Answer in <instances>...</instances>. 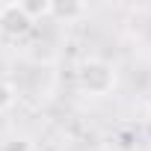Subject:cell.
<instances>
[{
  "label": "cell",
  "mask_w": 151,
  "mask_h": 151,
  "mask_svg": "<svg viewBox=\"0 0 151 151\" xmlns=\"http://www.w3.org/2000/svg\"><path fill=\"white\" fill-rule=\"evenodd\" d=\"M113 83H116V71L107 62L92 59L80 68V89L89 92V95H107L113 89Z\"/></svg>",
  "instance_id": "1"
},
{
  "label": "cell",
  "mask_w": 151,
  "mask_h": 151,
  "mask_svg": "<svg viewBox=\"0 0 151 151\" xmlns=\"http://www.w3.org/2000/svg\"><path fill=\"white\" fill-rule=\"evenodd\" d=\"M30 24H33V18H27L21 12V6H6L3 18H0V27H3L6 33H27Z\"/></svg>",
  "instance_id": "2"
},
{
  "label": "cell",
  "mask_w": 151,
  "mask_h": 151,
  "mask_svg": "<svg viewBox=\"0 0 151 151\" xmlns=\"http://www.w3.org/2000/svg\"><path fill=\"white\" fill-rule=\"evenodd\" d=\"M12 104H15V89H12L6 80H0V113L9 110Z\"/></svg>",
  "instance_id": "3"
},
{
  "label": "cell",
  "mask_w": 151,
  "mask_h": 151,
  "mask_svg": "<svg viewBox=\"0 0 151 151\" xmlns=\"http://www.w3.org/2000/svg\"><path fill=\"white\" fill-rule=\"evenodd\" d=\"M21 12L30 18V15H36V12H47V3H21Z\"/></svg>",
  "instance_id": "4"
},
{
  "label": "cell",
  "mask_w": 151,
  "mask_h": 151,
  "mask_svg": "<svg viewBox=\"0 0 151 151\" xmlns=\"http://www.w3.org/2000/svg\"><path fill=\"white\" fill-rule=\"evenodd\" d=\"M6 151H30V145H27L24 139H18V142H12V145H6Z\"/></svg>",
  "instance_id": "5"
},
{
  "label": "cell",
  "mask_w": 151,
  "mask_h": 151,
  "mask_svg": "<svg viewBox=\"0 0 151 151\" xmlns=\"http://www.w3.org/2000/svg\"><path fill=\"white\" fill-rule=\"evenodd\" d=\"M145 130H148V136H151V119H148V127H145Z\"/></svg>",
  "instance_id": "6"
},
{
  "label": "cell",
  "mask_w": 151,
  "mask_h": 151,
  "mask_svg": "<svg viewBox=\"0 0 151 151\" xmlns=\"http://www.w3.org/2000/svg\"><path fill=\"white\" fill-rule=\"evenodd\" d=\"M95 151H110V148H95Z\"/></svg>",
  "instance_id": "7"
}]
</instances>
